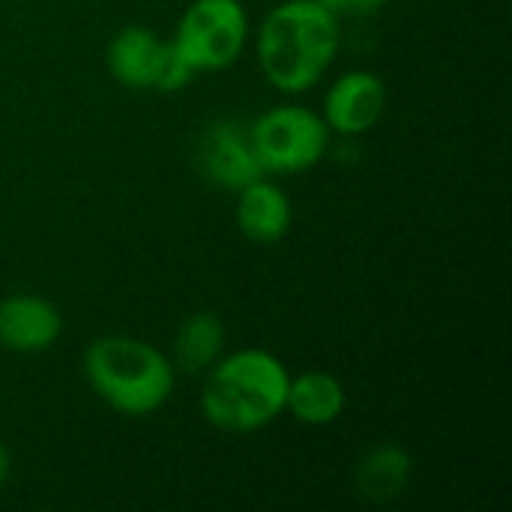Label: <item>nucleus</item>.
I'll return each mask as SVG.
<instances>
[{
    "mask_svg": "<svg viewBox=\"0 0 512 512\" xmlns=\"http://www.w3.org/2000/svg\"><path fill=\"white\" fill-rule=\"evenodd\" d=\"M342 48V18L315 0H282L255 30V60L282 96L315 90Z\"/></svg>",
    "mask_w": 512,
    "mask_h": 512,
    "instance_id": "obj_1",
    "label": "nucleus"
},
{
    "mask_svg": "<svg viewBox=\"0 0 512 512\" xmlns=\"http://www.w3.org/2000/svg\"><path fill=\"white\" fill-rule=\"evenodd\" d=\"M390 90L372 69H348L336 75L324 93L321 117L339 138L369 135L387 114Z\"/></svg>",
    "mask_w": 512,
    "mask_h": 512,
    "instance_id": "obj_7",
    "label": "nucleus"
},
{
    "mask_svg": "<svg viewBox=\"0 0 512 512\" xmlns=\"http://www.w3.org/2000/svg\"><path fill=\"white\" fill-rule=\"evenodd\" d=\"M237 228L252 243H279L291 225H294V204L288 192L267 180L264 174L237 189V207H234Z\"/></svg>",
    "mask_w": 512,
    "mask_h": 512,
    "instance_id": "obj_10",
    "label": "nucleus"
},
{
    "mask_svg": "<svg viewBox=\"0 0 512 512\" xmlns=\"http://www.w3.org/2000/svg\"><path fill=\"white\" fill-rule=\"evenodd\" d=\"M81 372L99 402L123 417H150L177 387L174 360L147 339L126 333L96 336L81 357Z\"/></svg>",
    "mask_w": 512,
    "mask_h": 512,
    "instance_id": "obj_3",
    "label": "nucleus"
},
{
    "mask_svg": "<svg viewBox=\"0 0 512 512\" xmlns=\"http://www.w3.org/2000/svg\"><path fill=\"white\" fill-rule=\"evenodd\" d=\"M63 336L60 309L39 294H9L0 300V348L12 354H42Z\"/></svg>",
    "mask_w": 512,
    "mask_h": 512,
    "instance_id": "obj_9",
    "label": "nucleus"
},
{
    "mask_svg": "<svg viewBox=\"0 0 512 512\" xmlns=\"http://www.w3.org/2000/svg\"><path fill=\"white\" fill-rule=\"evenodd\" d=\"M291 372L267 348H237L222 354L204 378L201 414L228 435H252L285 414Z\"/></svg>",
    "mask_w": 512,
    "mask_h": 512,
    "instance_id": "obj_2",
    "label": "nucleus"
},
{
    "mask_svg": "<svg viewBox=\"0 0 512 512\" xmlns=\"http://www.w3.org/2000/svg\"><path fill=\"white\" fill-rule=\"evenodd\" d=\"M252 36L249 9L243 0H192L171 36L183 63L198 72H222L234 66Z\"/></svg>",
    "mask_w": 512,
    "mask_h": 512,
    "instance_id": "obj_5",
    "label": "nucleus"
},
{
    "mask_svg": "<svg viewBox=\"0 0 512 512\" xmlns=\"http://www.w3.org/2000/svg\"><path fill=\"white\" fill-rule=\"evenodd\" d=\"M9 477H12V453H9V447L3 444V438H0V492L6 489Z\"/></svg>",
    "mask_w": 512,
    "mask_h": 512,
    "instance_id": "obj_15",
    "label": "nucleus"
},
{
    "mask_svg": "<svg viewBox=\"0 0 512 512\" xmlns=\"http://www.w3.org/2000/svg\"><path fill=\"white\" fill-rule=\"evenodd\" d=\"M108 72L129 90H183L192 81V69L174 51L171 39H162L144 24L120 27L105 51Z\"/></svg>",
    "mask_w": 512,
    "mask_h": 512,
    "instance_id": "obj_6",
    "label": "nucleus"
},
{
    "mask_svg": "<svg viewBox=\"0 0 512 512\" xmlns=\"http://www.w3.org/2000/svg\"><path fill=\"white\" fill-rule=\"evenodd\" d=\"M198 165H201V174L213 186L234 189V192L264 174L255 159V150L249 144L246 126H240L234 120H219L201 135Z\"/></svg>",
    "mask_w": 512,
    "mask_h": 512,
    "instance_id": "obj_8",
    "label": "nucleus"
},
{
    "mask_svg": "<svg viewBox=\"0 0 512 512\" xmlns=\"http://www.w3.org/2000/svg\"><path fill=\"white\" fill-rule=\"evenodd\" d=\"M348 408V390L345 384L327 372V369H306L291 375L288 396H285V414H291L297 423L321 429L333 426Z\"/></svg>",
    "mask_w": 512,
    "mask_h": 512,
    "instance_id": "obj_11",
    "label": "nucleus"
},
{
    "mask_svg": "<svg viewBox=\"0 0 512 512\" xmlns=\"http://www.w3.org/2000/svg\"><path fill=\"white\" fill-rule=\"evenodd\" d=\"M249 144L264 174H303L324 162L333 132L318 108L282 102L258 114L249 126Z\"/></svg>",
    "mask_w": 512,
    "mask_h": 512,
    "instance_id": "obj_4",
    "label": "nucleus"
},
{
    "mask_svg": "<svg viewBox=\"0 0 512 512\" xmlns=\"http://www.w3.org/2000/svg\"><path fill=\"white\" fill-rule=\"evenodd\" d=\"M411 477H414V462L408 450H402L399 444H378L366 450L354 471V483L360 495L375 504H387L399 498L408 489Z\"/></svg>",
    "mask_w": 512,
    "mask_h": 512,
    "instance_id": "obj_13",
    "label": "nucleus"
},
{
    "mask_svg": "<svg viewBox=\"0 0 512 512\" xmlns=\"http://www.w3.org/2000/svg\"><path fill=\"white\" fill-rule=\"evenodd\" d=\"M225 342H228L225 321L216 312L198 309L177 327L171 360H174L177 372L201 375L225 354Z\"/></svg>",
    "mask_w": 512,
    "mask_h": 512,
    "instance_id": "obj_12",
    "label": "nucleus"
},
{
    "mask_svg": "<svg viewBox=\"0 0 512 512\" xmlns=\"http://www.w3.org/2000/svg\"><path fill=\"white\" fill-rule=\"evenodd\" d=\"M339 18H369L378 15L390 0H315Z\"/></svg>",
    "mask_w": 512,
    "mask_h": 512,
    "instance_id": "obj_14",
    "label": "nucleus"
}]
</instances>
